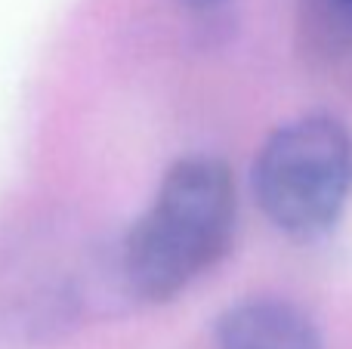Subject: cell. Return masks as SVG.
<instances>
[{"label":"cell","mask_w":352,"mask_h":349,"mask_svg":"<svg viewBox=\"0 0 352 349\" xmlns=\"http://www.w3.org/2000/svg\"><path fill=\"white\" fill-rule=\"evenodd\" d=\"M217 349H324V340L300 306L254 297L217 319Z\"/></svg>","instance_id":"obj_3"},{"label":"cell","mask_w":352,"mask_h":349,"mask_svg":"<svg viewBox=\"0 0 352 349\" xmlns=\"http://www.w3.org/2000/svg\"><path fill=\"white\" fill-rule=\"evenodd\" d=\"M235 223L238 192L229 164L210 155L179 158L124 238V288L142 303L176 300L229 254Z\"/></svg>","instance_id":"obj_1"},{"label":"cell","mask_w":352,"mask_h":349,"mask_svg":"<svg viewBox=\"0 0 352 349\" xmlns=\"http://www.w3.org/2000/svg\"><path fill=\"white\" fill-rule=\"evenodd\" d=\"M250 185L278 232L297 241L328 235L352 198L349 127L322 111L275 127L256 152Z\"/></svg>","instance_id":"obj_2"},{"label":"cell","mask_w":352,"mask_h":349,"mask_svg":"<svg viewBox=\"0 0 352 349\" xmlns=\"http://www.w3.org/2000/svg\"><path fill=\"white\" fill-rule=\"evenodd\" d=\"M331 6L337 10V16H340L343 22L352 25V0H331Z\"/></svg>","instance_id":"obj_4"},{"label":"cell","mask_w":352,"mask_h":349,"mask_svg":"<svg viewBox=\"0 0 352 349\" xmlns=\"http://www.w3.org/2000/svg\"><path fill=\"white\" fill-rule=\"evenodd\" d=\"M182 3H188V6H198V10H204V6H217V3H226V0H182Z\"/></svg>","instance_id":"obj_5"}]
</instances>
